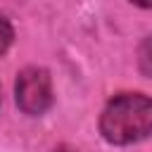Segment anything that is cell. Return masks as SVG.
<instances>
[{"label":"cell","mask_w":152,"mask_h":152,"mask_svg":"<svg viewBox=\"0 0 152 152\" xmlns=\"http://www.w3.org/2000/svg\"><path fill=\"white\" fill-rule=\"evenodd\" d=\"M100 133L112 145H133L152 135V100L142 93L114 95L100 114Z\"/></svg>","instance_id":"6da1fadb"},{"label":"cell","mask_w":152,"mask_h":152,"mask_svg":"<svg viewBox=\"0 0 152 152\" xmlns=\"http://www.w3.org/2000/svg\"><path fill=\"white\" fill-rule=\"evenodd\" d=\"M14 97L24 114L40 116L52 107V78L43 66H26L19 71L14 83Z\"/></svg>","instance_id":"7a4b0ae2"},{"label":"cell","mask_w":152,"mask_h":152,"mask_svg":"<svg viewBox=\"0 0 152 152\" xmlns=\"http://www.w3.org/2000/svg\"><path fill=\"white\" fill-rule=\"evenodd\" d=\"M138 66L145 76L152 78V36H147L138 50Z\"/></svg>","instance_id":"3957f363"},{"label":"cell","mask_w":152,"mask_h":152,"mask_svg":"<svg viewBox=\"0 0 152 152\" xmlns=\"http://www.w3.org/2000/svg\"><path fill=\"white\" fill-rule=\"evenodd\" d=\"M12 43H14V28H12L10 19L0 14V57L12 48Z\"/></svg>","instance_id":"277c9868"},{"label":"cell","mask_w":152,"mask_h":152,"mask_svg":"<svg viewBox=\"0 0 152 152\" xmlns=\"http://www.w3.org/2000/svg\"><path fill=\"white\" fill-rule=\"evenodd\" d=\"M55 152H74V150H69V147H59V150H55Z\"/></svg>","instance_id":"5b68a950"}]
</instances>
